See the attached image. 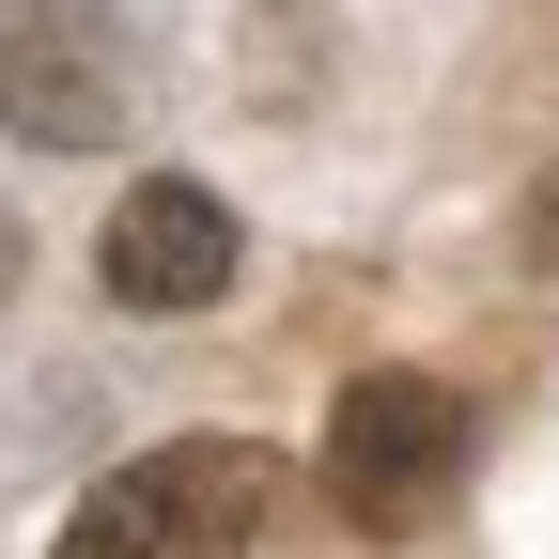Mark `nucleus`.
<instances>
[{
	"instance_id": "obj_1",
	"label": "nucleus",
	"mask_w": 559,
	"mask_h": 559,
	"mask_svg": "<svg viewBox=\"0 0 559 559\" xmlns=\"http://www.w3.org/2000/svg\"><path fill=\"white\" fill-rule=\"evenodd\" d=\"M280 451H249V436H171V451H140V466H109L94 498H79V528H62V559H249V544H280Z\"/></svg>"
},
{
	"instance_id": "obj_2",
	"label": "nucleus",
	"mask_w": 559,
	"mask_h": 559,
	"mask_svg": "<svg viewBox=\"0 0 559 559\" xmlns=\"http://www.w3.org/2000/svg\"><path fill=\"white\" fill-rule=\"evenodd\" d=\"M124 124H140V47L109 0H0V140L109 156Z\"/></svg>"
},
{
	"instance_id": "obj_3",
	"label": "nucleus",
	"mask_w": 559,
	"mask_h": 559,
	"mask_svg": "<svg viewBox=\"0 0 559 559\" xmlns=\"http://www.w3.org/2000/svg\"><path fill=\"white\" fill-rule=\"evenodd\" d=\"M466 481V404L436 373H358L326 419V498L358 513V528H419Z\"/></svg>"
},
{
	"instance_id": "obj_4",
	"label": "nucleus",
	"mask_w": 559,
	"mask_h": 559,
	"mask_svg": "<svg viewBox=\"0 0 559 559\" xmlns=\"http://www.w3.org/2000/svg\"><path fill=\"white\" fill-rule=\"evenodd\" d=\"M234 264H249L234 202H218V187H187V171H140V187L109 202V249H94V280H109L124 311H218V296H234Z\"/></svg>"
},
{
	"instance_id": "obj_5",
	"label": "nucleus",
	"mask_w": 559,
	"mask_h": 559,
	"mask_svg": "<svg viewBox=\"0 0 559 559\" xmlns=\"http://www.w3.org/2000/svg\"><path fill=\"white\" fill-rule=\"evenodd\" d=\"M0 280H16V234H0Z\"/></svg>"
}]
</instances>
